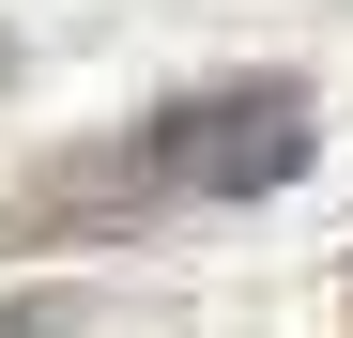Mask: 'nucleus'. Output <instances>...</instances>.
<instances>
[{"label":"nucleus","mask_w":353,"mask_h":338,"mask_svg":"<svg viewBox=\"0 0 353 338\" xmlns=\"http://www.w3.org/2000/svg\"><path fill=\"white\" fill-rule=\"evenodd\" d=\"M323 154V108L292 77H230V92H185L154 123L92 139V154H46L31 185H0V246H108L139 215H215V200H276L292 169Z\"/></svg>","instance_id":"1"},{"label":"nucleus","mask_w":353,"mask_h":338,"mask_svg":"<svg viewBox=\"0 0 353 338\" xmlns=\"http://www.w3.org/2000/svg\"><path fill=\"white\" fill-rule=\"evenodd\" d=\"M77 323H92L77 292H16V308H0V338H77Z\"/></svg>","instance_id":"2"},{"label":"nucleus","mask_w":353,"mask_h":338,"mask_svg":"<svg viewBox=\"0 0 353 338\" xmlns=\"http://www.w3.org/2000/svg\"><path fill=\"white\" fill-rule=\"evenodd\" d=\"M338 323H353V292H338Z\"/></svg>","instance_id":"3"}]
</instances>
